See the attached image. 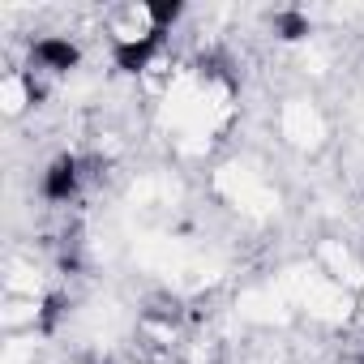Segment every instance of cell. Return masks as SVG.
Listing matches in <instances>:
<instances>
[{
    "label": "cell",
    "instance_id": "3",
    "mask_svg": "<svg viewBox=\"0 0 364 364\" xmlns=\"http://www.w3.org/2000/svg\"><path fill=\"white\" fill-rule=\"evenodd\" d=\"M159 52H163V35L159 31H146L137 39H116L112 43V65L120 73H146Z\"/></svg>",
    "mask_w": 364,
    "mask_h": 364
},
{
    "label": "cell",
    "instance_id": "5",
    "mask_svg": "<svg viewBox=\"0 0 364 364\" xmlns=\"http://www.w3.org/2000/svg\"><path fill=\"white\" fill-rule=\"evenodd\" d=\"M270 26H274V35H279L283 43H300V39L313 35V22H309V14H300V9H279Z\"/></svg>",
    "mask_w": 364,
    "mask_h": 364
},
{
    "label": "cell",
    "instance_id": "2",
    "mask_svg": "<svg viewBox=\"0 0 364 364\" xmlns=\"http://www.w3.org/2000/svg\"><path fill=\"white\" fill-rule=\"evenodd\" d=\"M31 65H39L43 73H73L82 65V48L69 35H43L31 43Z\"/></svg>",
    "mask_w": 364,
    "mask_h": 364
},
{
    "label": "cell",
    "instance_id": "7",
    "mask_svg": "<svg viewBox=\"0 0 364 364\" xmlns=\"http://www.w3.org/2000/svg\"><path fill=\"white\" fill-rule=\"evenodd\" d=\"M360 364H364V360H360Z\"/></svg>",
    "mask_w": 364,
    "mask_h": 364
},
{
    "label": "cell",
    "instance_id": "1",
    "mask_svg": "<svg viewBox=\"0 0 364 364\" xmlns=\"http://www.w3.org/2000/svg\"><path fill=\"white\" fill-rule=\"evenodd\" d=\"M86 163L77 159V154H56L48 167H43V176H39V198L43 202H52V206H69L73 198H77V189H82V171Z\"/></svg>",
    "mask_w": 364,
    "mask_h": 364
},
{
    "label": "cell",
    "instance_id": "4",
    "mask_svg": "<svg viewBox=\"0 0 364 364\" xmlns=\"http://www.w3.org/2000/svg\"><path fill=\"white\" fill-rule=\"evenodd\" d=\"M69 317V296L65 291H52V296H43L39 300V309H35V330L39 334H56V326Z\"/></svg>",
    "mask_w": 364,
    "mask_h": 364
},
{
    "label": "cell",
    "instance_id": "6",
    "mask_svg": "<svg viewBox=\"0 0 364 364\" xmlns=\"http://www.w3.org/2000/svg\"><path fill=\"white\" fill-rule=\"evenodd\" d=\"M146 22H150V31H159V35H167L180 18H185V5H176V0H146Z\"/></svg>",
    "mask_w": 364,
    "mask_h": 364
}]
</instances>
